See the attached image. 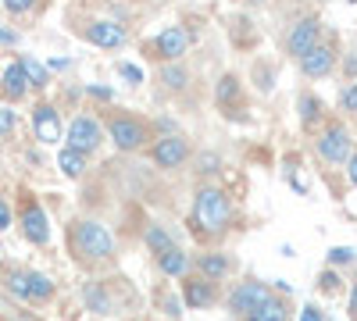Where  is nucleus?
Here are the masks:
<instances>
[{"label": "nucleus", "mask_w": 357, "mask_h": 321, "mask_svg": "<svg viewBox=\"0 0 357 321\" xmlns=\"http://www.w3.org/2000/svg\"><path fill=\"white\" fill-rule=\"evenodd\" d=\"M68 240H72V253L79 260H86V265L107 260L114 253V240H111V232L100 221H75L72 232H68Z\"/></svg>", "instance_id": "1"}, {"label": "nucleus", "mask_w": 357, "mask_h": 321, "mask_svg": "<svg viewBox=\"0 0 357 321\" xmlns=\"http://www.w3.org/2000/svg\"><path fill=\"white\" fill-rule=\"evenodd\" d=\"M229 196L215 186H207L197 193V203H193V225L200 232H222L229 225Z\"/></svg>", "instance_id": "2"}, {"label": "nucleus", "mask_w": 357, "mask_h": 321, "mask_svg": "<svg viewBox=\"0 0 357 321\" xmlns=\"http://www.w3.org/2000/svg\"><path fill=\"white\" fill-rule=\"evenodd\" d=\"M18 225H22V232H25V240H29V243H36V246H47V243H50V218H47V211L40 208L33 196H25V200H22Z\"/></svg>", "instance_id": "3"}, {"label": "nucleus", "mask_w": 357, "mask_h": 321, "mask_svg": "<svg viewBox=\"0 0 357 321\" xmlns=\"http://www.w3.org/2000/svg\"><path fill=\"white\" fill-rule=\"evenodd\" d=\"M268 300H272V289H268L264 282H240L229 293V307L236 314H243V318H250L254 311H261Z\"/></svg>", "instance_id": "4"}, {"label": "nucleus", "mask_w": 357, "mask_h": 321, "mask_svg": "<svg viewBox=\"0 0 357 321\" xmlns=\"http://www.w3.org/2000/svg\"><path fill=\"white\" fill-rule=\"evenodd\" d=\"M350 136H347V129H340V125H333V129H325L321 136H318V157L325 161V164H343V161H350Z\"/></svg>", "instance_id": "5"}, {"label": "nucleus", "mask_w": 357, "mask_h": 321, "mask_svg": "<svg viewBox=\"0 0 357 321\" xmlns=\"http://www.w3.org/2000/svg\"><path fill=\"white\" fill-rule=\"evenodd\" d=\"M100 125L89 118V114H79V118L68 125V147L79 150V154H89V150H97L100 147Z\"/></svg>", "instance_id": "6"}, {"label": "nucleus", "mask_w": 357, "mask_h": 321, "mask_svg": "<svg viewBox=\"0 0 357 321\" xmlns=\"http://www.w3.org/2000/svg\"><path fill=\"white\" fill-rule=\"evenodd\" d=\"M107 132H111L118 150H139L143 139H146V125L136 122V118H111Z\"/></svg>", "instance_id": "7"}, {"label": "nucleus", "mask_w": 357, "mask_h": 321, "mask_svg": "<svg viewBox=\"0 0 357 321\" xmlns=\"http://www.w3.org/2000/svg\"><path fill=\"white\" fill-rule=\"evenodd\" d=\"M33 132H36L40 143H47V147L61 139V118H57V111L50 104H36L33 107Z\"/></svg>", "instance_id": "8"}, {"label": "nucleus", "mask_w": 357, "mask_h": 321, "mask_svg": "<svg viewBox=\"0 0 357 321\" xmlns=\"http://www.w3.org/2000/svg\"><path fill=\"white\" fill-rule=\"evenodd\" d=\"M286 47H289L293 57L311 54V50L318 47V22H314V18L296 22V25H293V33H289V40H286Z\"/></svg>", "instance_id": "9"}, {"label": "nucleus", "mask_w": 357, "mask_h": 321, "mask_svg": "<svg viewBox=\"0 0 357 321\" xmlns=\"http://www.w3.org/2000/svg\"><path fill=\"white\" fill-rule=\"evenodd\" d=\"M186 157H190V147H186L183 136H165V139L154 143V161L161 168H178Z\"/></svg>", "instance_id": "10"}, {"label": "nucleus", "mask_w": 357, "mask_h": 321, "mask_svg": "<svg viewBox=\"0 0 357 321\" xmlns=\"http://www.w3.org/2000/svg\"><path fill=\"white\" fill-rule=\"evenodd\" d=\"M86 40L104 47V50H111V47H122L126 43V29L114 25V22H89L86 25Z\"/></svg>", "instance_id": "11"}, {"label": "nucleus", "mask_w": 357, "mask_h": 321, "mask_svg": "<svg viewBox=\"0 0 357 321\" xmlns=\"http://www.w3.org/2000/svg\"><path fill=\"white\" fill-rule=\"evenodd\" d=\"M158 54L165 57V61H175V57H183L186 54V47H190V33L183 25H172V29H165V33L158 36Z\"/></svg>", "instance_id": "12"}, {"label": "nucleus", "mask_w": 357, "mask_h": 321, "mask_svg": "<svg viewBox=\"0 0 357 321\" xmlns=\"http://www.w3.org/2000/svg\"><path fill=\"white\" fill-rule=\"evenodd\" d=\"M333 65H336V54H333V47H325V43H318L311 54H304V57H301V68H304V75H311V79L329 75V72H333Z\"/></svg>", "instance_id": "13"}, {"label": "nucleus", "mask_w": 357, "mask_h": 321, "mask_svg": "<svg viewBox=\"0 0 357 321\" xmlns=\"http://www.w3.org/2000/svg\"><path fill=\"white\" fill-rule=\"evenodd\" d=\"M0 82H4V93H8V100H22V97H25L29 90H33L18 61H11V65L4 68V79H0Z\"/></svg>", "instance_id": "14"}, {"label": "nucleus", "mask_w": 357, "mask_h": 321, "mask_svg": "<svg viewBox=\"0 0 357 321\" xmlns=\"http://www.w3.org/2000/svg\"><path fill=\"white\" fill-rule=\"evenodd\" d=\"M183 297H186L190 307H211L215 304V289H211L207 279H190L186 289H183Z\"/></svg>", "instance_id": "15"}, {"label": "nucleus", "mask_w": 357, "mask_h": 321, "mask_svg": "<svg viewBox=\"0 0 357 321\" xmlns=\"http://www.w3.org/2000/svg\"><path fill=\"white\" fill-rule=\"evenodd\" d=\"M197 265H200V279H207V282H218V279H225L229 275V257H222V253H204L200 260H197Z\"/></svg>", "instance_id": "16"}, {"label": "nucleus", "mask_w": 357, "mask_h": 321, "mask_svg": "<svg viewBox=\"0 0 357 321\" xmlns=\"http://www.w3.org/2000/svg\"><path fill=\"white\" fill-rule=\"evenodd\" d=\"M54 297V282L40 272H29V304H47Z\"/></svg>", "instance_id": "17"}, {"label": "nucleus", "mask_w": 357, "mask_h": 321, "mask_svg": "<svg viewBox=\"0 0 357 321\" xmlns=\"http://www.w3.org/2000/svg\"><path fill=\"white\" fill-rule=\"evenodd\" d=\"M57 168H61L68 179H79V175L86 171V154H79V150H72V147H65L61 154H57Z\"/></svg>", "instance_id": "18"}, {"label": "nucleus", "mask_w": 357, "mask_h": 321, "mask_svg": "<svg viewBox=\"0 0 357 321\" xmlns=\"http://www.w3.org/2000/svg\"><path fill=\"white\" fill-rule=\"evenodd\" d=\"M4 285H8V293H11L15 300H25V304H29V272L8 268V272H4Z\"/></svg>", "instance_id": "19"}, {"label": "nucleus", "mask_w": 357, "mask_h": 321, "mask_svg": "<svg viewBox=\"0 0 357 321\" xmlns=\"http://www.w3.org/2000/svg\"><path fill=\"white\" fill-rule=\"evenodd\" d=\"M18 65H22L29 86H47V65H40L33 54H22V57H18Z\"/></svg>", "instance_id": "20"}, {"label": "nucleus", "mask_w": 357, "mask_h": 321, "mask_svg": "<svg viewBox=\"0 0 357 321\" xmlns=\"http://www.w3.org/2000/svg\"><path fill=\"white\" fill-rule=\"evenodd\" d=\"M146 246H151L158 257H161V253H168V250H175V246H172V236H168L165 228H158V225L146 228Z\"/></svg>", "instance_id": "21"}, {"label": "nucleus", "mask_w": 357, "mask_h": 321, "mask_svg": "<svg viewBox=\"0 0 357 321\" xmlns=\"http://www.w3.org/2000/svg\"><path fill=\"white\" fill-rule=\"evenodd\" d=\"M158 260H161V272H165V275H183V272H186V253H183V250H168V253H161Z\"/></svg>", "instance_id": "22"}, {"label": "nucleus", "mask_w": 357, "mask_h": 321, "mask_svg": "<svg viewBox=\"0 0 357 321\" xmlns=\"http://www.w3.org/2000/svg\"><path fill=\"white\" fill-rule=\"evenodd\" d=\"M247 321H289V314H286V307L282 304H275V300H268L261 311H254Z\"/></svg>", "instance_id": "23"}, {"label": "nucleus", "mask_w": 357, "mask_h": 321, "mask_svg": "<svg viewBox=\"0 0 357 321\" xmlns=\"http://www.w3.org/2000/svg\"><path fill=\"white\" fill-rule=\"evenodd\" d=\"M86 304H89V311H97V314H107L111 311V300H107V293L100 285H89L86 289Z\"/></svg>", "instance_id": "24"}, {"label": "nucleus", "mask_w": 357, "mask_h": 321, "mask_svg": "<svg viewBox=\"0 0 357 321\" xmlns=\"http://www.w3.org/2000/svg\"><path fill=\"white\" fill-rule=\"evenodd\" d=\"M236 93H240V82H236V75H225V79L218 82V90H215L218 104H232V100H236Z\"/></svg>", "instance_id": "25"}, {"label": "nucleus", "mask_w": 357, "mask_h": 321, "mask_svg": "<svg viewBox=\"0 0 357 321\" xmlns=\"http://www.w3.org/2000/svg\"><path fill=\"white\" fill-rule=\"evenodd\" d=\"M161 82H168L172 90H178V86H186V82H190V75H186L183 68H175V65H172V68H161Z\"/></svg>", "instance_id": "26"}, {"label": "nucleus", "mask_w": 357, "mask_h": 321, "mask_svg": "<svg viewBox=\"0 0 357 321\" xmlns=\"http://www.w3.org/2000/svg\"><path fill=\"white\" fill-rule=\"evenodd\" d=\"M15 125H18V114L11 107H0V139H8L15 132Z\"/></svg>", "instance_id": "27"}, {"label": "nucleus", "mask_w": 357, "mask_h": 321, "mask_svg": "<svg viewBox=\"0 0 357 321\" xmlns=\"http://www.w3.org/2000/svg\"><path fill=\"white\" fill-rule=\"evenodd\" d=\"M301 118H304V125L318 122V100L314 97H301Z\"/></svg>", "instance_id": "28"}, {"label": "nucleus", "mask_w": 357, "mask_h": 321, "mask_svg": "<svg viewBox=\"0 0 357 321\" xmlns=\"http://www.w3.org/2000/svg\"><path fill=\"white\" fill-rule=\"evenodd\" d=\"M0 4H4L8 15H25V11H33L36 0H0Z\"/></svg>", "instance_id": "29"}, {"label": "nucleus", "mask_w": 357, "mask_h": 321, "mask_svg": "<svg viewBox=\"0 0 357 321\" xmlns=\"http://www.w3.org/2000/svg\"><path fill=\"white\" fill-rule=\"evenodd\" d=\"M347 260H354V250L350 246H333L329 250V265H347Z\"/></svg>", "instance_id": "30"}, {"label": "nucleus", "mask_w": 357, "mask_h": 321, "mask_svg": "<svg viewBox=\"0 0 357 321\" xmlns=\"http://www.w3.org/2000/svg\"><path fill=\"white\" fill-rule=\"evenodd\" d=\"M11 221H15V214H11V203L0 196V232H8L11 228Z\"/></svg>", "instance_id": "31"}, {"label": "nucleus", "mask_w": 357, "mask_h": 321, "mask_svg": "<svg viewBox=\"0 0 357 321\" xmlns=\"http://www.w3.org/2000/svg\"><path fill=\"white\" fill-rule=\"evenodd\" d=\"M118 75H122L126 82H132V86H136V82H143V72H139L136 65H118Z\"/></svg>", "instance_id": "32"}, {"label": "nucleus", "mask_w": 357, "mask_h": 321, "mask_svg": "<svg viewBox=\"0 0 357 321\" xmlns=\"http://www.w3.org/2000/svg\"><path fill=\"white\" fill-rule=\"evenodd\" d=\"M343 107H347L350 114H357V82L343 90Z\"/></svg>", "instance_id": "33"}, {"label": "nucleus", "mask_w": 357, "mask_h": 321, "mask_svg": "<svg viewBox=\"0 0 357 321\" xmlns=\"http://www.w3.org/2000/svg\"><path fill=\"white\" fill-rule=\"evenodd\" d=\"M15 43H18V33L8 25H0V47H15Z\"/></svg>", "instance_id": "34"}, {"label": "nucleus", "mask_w": 357, "mask_h": 321, "mask_svg": "<svg viewBox=\"0 0 357 321\" xmlns=\"http://www.w3.org/2000/svg\"><path fill=\"white\" fill-rule=\"evenodd\" d=\"M200 171H218V157L215 154H204L200 157Z\"/></svg>", "instance_id": "35"}, {"label": "nucleus", "mask_w": 357, "mask_h": 321, "mask_svg": "<svg viewBox=\"0 0 357 321\" xmlns=\"http://www.w3.org/2000/svg\"><path fill=\"white\" fill-rule=\"evenodd\" d=\"M301 321H325V318H321L318 307H304V311H301Z\"/></svg>", "instance_id": "36"}, {"label": "nucleus", "mask_w": 357, "mask_h": 321, "mask_svg": "<svg viewBox=\"0 0 357 321\" xmlns=\"http://www.w3.org/2000/svg\"><path fill=\"white\" fill-rule=\"evenodd\" d=\"M336 285H340V279H336L333 272H325V275H321V289H336Z\"/></svg>", "instance_id": "37"}, {"label": "nucleus", "mask_w": 357, "mask_h": 321, "mask_svg": "<svg viewBox=\"0 0 357 321\" xmlns=\"http://www.w3.org/2000/svg\"><path fill=\"white\" fill-rule=\"evenodd\" d=\"M350 168H347V175H350V182L357 186V154H350V161H347Z\"/></svg>", "instance_id": "38"}, {"label": "nucleus", "mask_w": 357, "mask_h": 321, "mask_svg": "<svg viewBox=\"0 0 357 321\" xmlns=\"http://www.w3.org/2000/svg\"><path fill=\"white\" fill-rule=\"evenodd\" d=\"M89 93L100 97V100H111V90H104V86H89Z\"/></svg>", "instance_id": "39"}, {"label": "nucleus", "mask_w": 357, "mask_h": 321, "mask_svg": "<svg viewBox=\"0 0 357 321\" xmlns=\"http://www.w3.org/2000/svg\"><path fill=\"white\" fill-rule=\"evenodd\" d=\"M350 314H354V321H357V285H354V293H350Z\"/></svg>", "instance_id": "40"}, {"label": "nucleus", "mask_w": 357, "mask_h": 321, "mask_svg": "<svg viewBox=\"0 0 357 321\" xmlns=\"http://www.w3.org/2000/svg\"><path fill=\"white\" fill-rule=\"evenodd\" d=\"M11 321H36V318H29V314H18V318H11Z\"/></svg>", "instance_id": "41"}, {"label": "nucleus", "mask_w": 357, "mask_h": 321, "mask_svg": "<svg viewBox=\"0 0 357 321\" xmlns=\"http://www.w3.org/2000/svg\"><path fill=\"white\" fill-rule=\"evenodd\" d=\"M254 4H261V0H254Z\"/></svg>", "instance_id": "42"}]
</instances>
